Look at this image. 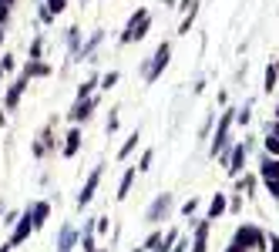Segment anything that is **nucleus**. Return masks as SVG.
Segmentation results:
<instances>
[{"label":"nucleus","mask_w":279,"mask_h":252,"mask_svg":"<svg viewBox=\"0 0 279 252\" xmlns=\"http://www.w3.org/2000/svg\"><path fill=\"white\" fill-rule=\"evenodd\" d=\"M222 212H225V195H216L212 205H208V219H216V215H222Z\"/></svg>","instance_id":"f3484780"},{"label":"nucleus","mask_w":279,"mask_h":252,"mask_svg":"<svg viewBox=\"0 0 279 252\" xmlns=\"http://www.w3.org/2000/svg\"><path fill=\"white\" fill-rule=\"evenodd\" d=\"M266 152L279 155V135H272V131H269V138H266Z\"/></svg>","instance_id":"6ab92c4d"},{"label":"nucleus","mask_w":279,"mask_h":252,"mask_svg":"<svg viewBox=\"0 0 279 252\" xmlns=\"http://www.w3.org/2000/svg\"><path fill=\"white\" fill-rule=\"evenodd\" d=\"M0 37H4V34H0Z\"/></svg>","instance_id":"f704fd0d"},{"label":"nucleus","mask_w":279,"mask_h":252,"mask_svg":"<svg viewBox=\"0 0 279 252\" xmlns=\"http://www.w3.org/2000/svg\"><path fill=\"white\" fill-rule=\"evenodd\" d=\"M148 165H152V152L142 155V165H138V171H148Z\"/></svg>","instance_id":"a878e982"},{"label":"nucleus","mask_w":279,"mask_h":252,"mask_svg":"<svg viewBox=\"0 0 279 252\" xmlns=\"http://www.w3.org/2000/svg\"><path fill=\"white\" fill-rule=\"evenodd\" d=\"M148 20H152V17H148V10H135V17H131V24H128V31L121 34V41L125 44H131V41H142L145 34H148Z\"/></svg>","instance_id":"f257e3e1"},{"label":"nucleus","mask_w":279,"mask_h":252,"mask_svg":"<svg viewBox=\"0 0 279 252\" xmlns=\"http://www.w3.org/2000/svg\"><path fill=\"white\" fill-rule=\"evenodd\" d=\"M131 182H135V168L125 171V179H121V185H118V202H125V198H128V192H131Z\"/></svg>","instance_id":"ddd939ff"},{"label":"nucleus","mask_w":279,"mask_h":252,"mask_svg":"<svg viewBox=\"0 0 279 252\" xmlns=\"http://www.w3.org/2000/svg\"><path fill=\"white\" fill-rule=\"evenodd\" d=\"M27 78H31V74H48V64H27Z\"/></svg>","instance_id":"4be33fe9"},{"label":"nucleus","mask_w":279,"mask_h":252,"mask_svg":"<svg viewBox=\"0 0 279 252\" xmlns=\"http://www.w3.org/2000/svg\"><path fill=\"white\" fill-rule=\"evenodd\" d=\"M269 245H272V252H279V236H272V239H269Z\"/></svg>","instance_id":"c756f323"},{"label":"nucleus","mask_w":279,"mask_h":252,"mask_svg":"<svg viewBox=\"0 0 279 252\" xmlns=\"http://www.w3.org/2000/svg\"><path fill=\"white\" fill-rule=\"evenodd\" d=\"M78 145H81V131L74 128L71 135H67V145H64V155H67V158H71V155H78Z\"/></svg>","instance_id":"2eb2a0df"},{"label":"nucleus","mask_w":279,"mask_h":252,"mask_svg":"<svg viewBox=\"0 0 279 252\" xmlns=\"http://www.w3.org/2000/svg\"><path fill=\"white\" fill-rule=\"evenodd\" d=\"M135 141H138V135H131V138H128V141H125V145H121V152H118V155H121V158H128V155L135 152Z\"/></svg>","instance_id":"aec40b11"},{"label":"nucleus","mask_w":279,"mask_h":252,"mask_svg":"<svg viewBox=\"0 0 279 252\" xmlns=\"http://www.w3.org/2000/svg\"><path fill=\"white\" fill-rule=\"evenodd\" d=\"M205 236H208V222H199V229H195V245H192V252H205Z\"/></svg>","instance_id":"4468645a"},{"label":"nucleus","mask_w":279,"mask_h":252,"mask_svg":"<svg viewBox=\"0 0 279 252\" xmlns=\"http://www.w3.org/2000/svg\"><path fill=\"white\" fill-rule=\"evenodd\" d=\"M91 111H95V101H78V105L71 108V114H67V118H71V121H88L91 118Z\"/></svg>","instance_id":"0eeeda50"},{"label":"nucleus","mask_w":279,"mask_h":252,"mask_svg":"<svg viewBox=\"0 0 279 252\" xmlns=\"http://www.w3.org/2000/svg\"><path fill=\"white\" fill-rule=\"evenodd\" d=\"M236 242L242 245V249H263V232L252 225H242L239 232H236Z\"/></svg>","instance_id":"f03ea898"},{"label":"nucleus","mask_w":279,"mask_h":252,"mask_svg":"<svg viewBox=\"0 0 279 252\" xmlns=\"http://www.w3.org/2000/svg\"><path fill=\"white\" fill-rule=\"evenodd\" d=\"M48 7H51V10H54V14H61V10H64V7H67V0H48Z\"/></svg>","instance_id":"b1692460"},{"label":"nucleus","mask_w":279,"mask_h":252,"mask_svg":"<svg viewBox=\"0 0 279 252\" xmlns=\"http://www.w3.org/2000/svg\"><path fill=\"white\" fill-rule=\"evenodd\" d=\"M0 4H7V7H10V0H0Z\"/></svg>","instance_id":"473e14b6"},{"label":"nucleus","mask_w":279,"mask_h":252,"mask_svg":"<svg viewBox=\"0 0 279 252\" xmlns=\"http://www.w3.org/2000/svg\"><path fill=\"white\" fill-rule=\"evenodd\" d=\"M135 252H138V249H135Z\"/></svg>","instance_id":"c9c22d12"},{"label":"nucleus","mask_w":279,"mask_h":252,"mask_svg":"<svg viewBox=\"0 0 279 252\" xmlns=\"http://www.w3.org/2000/svg\"><path fill=\"white\" fill-rule=\"evenodd\" d=\"M24 88H27V74H20V81H17V84H10V91H7V108H14L17 101H20Z\"/></svg>","instance_id":"9b49d317"},{"label":"nucleus","mask_w":279,"mask_h":252,"mask_svg":"<svg viewBox=\"0 0 279 252\" xmlns=\"http://www.w3.org/2000/svg\"><path fill=\"white\" fill-rule=\"evenodd\" d=\"M276 71H279V64H272L269 71H266V88H272V84H276Z\"/></svg>","instance_id":"5701e85b"},{"label":"nucleus","mask_w":279,"mask_h":252,"mask_svg":"<svg viewBox=\"0 0 279 252\" xmlns=\"http://www.w3.org/2000/svg\"><path fill=\"white\" fill-rule=\"evenodd\" d=\"M266 185H269V195L279 198V179H276V182H266Z\"/></svg>","instance_id":"cd10ccee"},{"label":"nucleus","mask_w":279,"mask_h":252,"mask_svg":"<svg viewBox=\"0 0 279 252\" xmlns=\"http://www.w3.org/2000/svg\"><path fill=\"white\" fill-rule=\"evenodd\" d=\"M31 232H34V215H31V212H27V215H24V219H20V222H17V229H14V239H10V242H24V239L27 236H31Z\"/></svg>","instance_id":"423d86ee"},{"label":"nucleus","mask_w":279,"mask_h":252,"mask_svg":"<svg viewBox=\"0 0 279 252\" xmlns=\"http://www.w3.org/2000/svg\"><path fill=\"white\" fill-rule=\"evenodd\" d=\"M74 239H78V232H74L71 225L61 229V239H57V252H71L74 249Z\"/></svg>","instance_id":"9d476101"},{"label":"nucleus","mask_w":279,"mask_h":252,"mask_svg":"<svg viewBox=\"0 0 279 252\" xmlns=\"http://www.w3.org/2000/svg\"><path fill=\"white\" fill-rule=\"evenodd\" d=\"M269 131H272V135H279V121H276V124H272V128H269Z\"/></svg>","instance_id":"2f4dec72"},{"label":"nucleus","mask_w":279,"mask_h":252,"mask_svg":"<svg viewBox=\"0 0 279 252\" xmlns=\"http://www.w3.org/2000/svg\"><path fill=\"white\" fill-rule=\"evenodd\" d=\"M155 245H161V236L155 232V236H148V242H145V249H155Z\"/></svg>","instance_id":"bb28decb"},{"label":"nucleus","mask_w":279,"mask_h":252,"mask_svg":"<svg viewBox=\"0 0 279 252\" xmlns=\"http://www.w3.org/2000/svg\"><path fill=\"white\" fill-rule=\"evenodd\" d=\"M31 215H34V229L44 225V219H48V202H37V205L31 209Z\"/></svg>","instance_id":"dca6fc26"},{"label":"nucleus","mask_w":279,"mask_h":252,"mask_svg":"<svg viewBox=\"0 0 279 252\" xmlns=\"http://www.w3.org/2000/svg\"><path fill=\"white\" fill-rule=\"evenodd\" d=\"M111 84H118V74H104V81H101V88H111Z\"/></svg>","instance_id":"393cba45"},{"label":"nucleus","mask_w":279,"mask_h":252,"mask_svg":"<svg viewBox=\"0 0 279 252\" xmlns=\"http://www.w3.org/2000/svg\"><path fill=\"white\" fill-rule=\"evenodd\" d=\"M7 20V4H0V24Z\"/></svg>","instance_id":"c85d7f7f"},{"label":"nucleus","mask_w":279,"mask_h":252,"mask_svg":"<svg viewBox=\"0 0 279 252\" xmlns=\"http://www.w3.org/2000/svg\"><path fill=\"white\" fill-rule=\"evenodd\" d=\"M276 118H279V108H276Z\"/></svg>","instance_id":"72a5a7b5"},{"label":"nucleus","mask_w":279,"mask_h":252,"mask_svg":"<svg viewBox=\"0 0 279 252\" xmlns=\"http://www.w3.org/2000/svg\"><path fill=\"white\" fill-rule=\"evenodd\" d=\"M91 88H95V81H88V84H81V88H78V101H88Z\"/></svg>","instance_id":"412c9836"},{"label":"nucleus","mask_w":279,"mask_h":252,"mask_svg":"<svg viewBox=\"0 0 279 252\" xmlns=\"http://www.w3.org/2000/svg\"><path fill=\"white\" fill-rule=\"evenodd\" d=\"M232 118H236V111H225L222 118H219V128H216V141H212V155H216L219 148L225 145V135H229V124H232Z\"/></svg>","instance_id":"20e7f679"},{"label":"nucleus","mask_w":279,"mask_h":252,"mask_svg":"<svg viewBox=\"0 0 279 252\" xmlns=\"http://www.w3.org/2000/svg\"><path fill=\"white\" fill-rule=\"evenodd\" d=\"M229 252H246V249H242L239 242H232V245H229Z\"/></svg>","instance_id":"7c9ffc66"},{"label":"nucleus","mask_w":279,"mask_h":252,"mask_svg":"<svg viewBox=\"0 0 279 252\" xmlns=\"http://www.w3.org/2000/svg\"><path fill=\"white\" fill-rule=\"evenodd\" d=\"M242 165H246V145H236V152L229 155V171H232V175H239Z\"/></svg>","instance_id":"1a4fd4ad"},{"label":"nucleus","mask_w":279,"mask_h":252,"mask_svg":"<svg viewBox=\"0 0 279 252\" xmlns=\"http://www.w3.org/2000/svg\"><path fill=\"white\" fill-rule=\"evenodd\" d=\"M263 179L266 182H276L279 179V158H266V162H263Z\"/></svg>","instance_id":"f8f14e48"},{"label":"nucleus","mask_w":279,"mask_h":252,"mask_svg":"<svg viewBox=\"0 0 279 252\" xmlns=\"http://www.w3.org/2000/svg\"><path fill=\"white\" fill-rule=\"evenodd\" d=\"M98 182H101V168H95L88 175V182H84V188H81V195H78V205H88L91 198H95V188H98Z\"/></svg>","instance_id":"39448f33"},{"label":"nucleus","mask_w":279,"mask_h":252,"mask_svg":"<svg viewBox=\"0 0 279 252\" xmlns=\"http://www.w3.org/2000/svg\"><path fill=\"white\" fill-rule=\"evenodd\" d=\"M168 54H172V47H168V44H161V47L155 51L152 67H148V81H158V74L165 71V64H168Z\"/></svg>","instance_id":"7ed1b4c3"},{"label":"nucleus","mask_w":279,"mask_h":252,"mask_svg":"<svg viewBox=\"0 0 279 252\" xmlns=\"http://www.w3.org/2000/svg\"><path fill=\"white\" fill-rule=\"evenodd\" d=\"M95 225H84V252H95Z\"/></svg>","instance_id":"a211bd4d"},{"label":"nucleus","mask_w":279,"mask_h":252,"mask_svg":"<svg viewBox=\"0 0 279 252\" xmlns=\"http://www.w3.org/2000/svg\"><path fill=\"white\" fill-rule=\"evenodd\" d=\"M168 209H172V195H158V198H155V202H152V209H148V219H158V215H165V212Z\"/></svg>","instance_id":"6e6552de"}]
</instances>
